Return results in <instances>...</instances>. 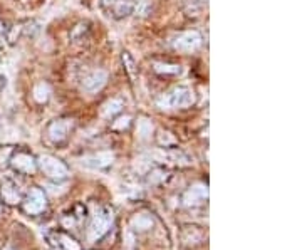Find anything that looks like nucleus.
Listing matches in <instances>:
<instances>
[{
	"label": "nucleus",
	"instance_id": "nucleus-8",
	"mask_svg": "<svg viewBox=\"0 0 302 250\" xmlns=\"http://www.w3.org/2000/svg\"><path fill=\"white\" fill-rule=\"evenodd\" d=\"M10 165L15 172L24 173V175H32L35 170H37V161L32 155L25 151H17L10 156Z\"/></svg>",
	"mask_w": 302,
	"mask_h": 250
},
{
	"label": "nucleus",
	"instance_id": "nucleus-7",
	"mask_svg": "<svg viewBox=\"0 0 302 250\" xmlns=\"http://www.w3.org/2000/svg\"><path fill=\"white\" fill-rule=\"evenodd\" d=\"M207 200H208V188H207V185H203V183L192 185L183 193V196H181V203L188 208L198 207V205L205 203Z\"/></svg>",
	"mask_w": 302,
	"mask_h": 250
},
{
	"label": "nucleus",
	"instance_id": "nucleus-20",
	"mask_svg": "<svg viewBox=\"0 0 302 250\" xmlns=\"http://www.w3.org/2000/svg\"><path fill=\"white\" fill-rule=\"evenodd\" d=\"M87 34H89L87 24H79L74 27L73 34H71V39H73V42L79 44V42H84V39H87Z\"/></svg>",
	"mask_w": 302,
	"mask_h": 250
},
{
	"label": "nucleus",
	"instance_id": "nucleus-27",
	"mask_svg": "<svg viewBox=\"0 0 302 250\" xmlns=\"http://www.w3.org/2000/svg\"><path fill=\"white\" fill-rule=\"evenodd\" d=\"M0 34H2V24H0Z\"/></svg>",
	"mask_w": 302,
	"mask_h": 250
},
{
	"label": "nucleus",
	"instance_id": "nucleus-24",
	"mask_svg": "<svg viewBox=\"0 0 302 250\" xmlns=\"http://www.w3.org/2000/svg\"><path fill=\"white\" fill-rule=\"evenodd\" d=\"M154 71L163 72V74H180V65L175 64H154Z\"/></svg>",
	"mask_w": 302,
	"mask_h": 250
},
{
	"label": "nucleus",
	"instance_id": "nucleus-26",
	"mask_svg": "<svg viewBox=\"0 0 302 250\" xmlns=\"http://www.w3.org/2000/svg\"><path fill=\"white\" fill-rule=\"evenodd\" d=\"M0 250H14L12 247H3V249H0Z\"/></svg>",
	"mask_w": 302,
	"mask_h": 250
},
{
	"label": "nucleus",
	"instance_id": "nucleus-17",
	"mask_svg": "<svg viewBox=\"0 0 302 250\" xmlns=\"http://www.w3.org/2000/svg\"><path fill=\"white\" fill-rule=\"evenodd\" d=\"M170 178V173L163 168H154L148 173V183L150 185H161Z\"/></svg>",
	"mask_w": 302,
	"mask_h": 250
},
{
	"label": "nucleus",
	"instance_id": "nucleus-14",
	"mask_svg": "<svg viewBox=\"0 0 302 250\" xmlns=\"http://www.w3.org/2000/svg\"><path fill=\"white\" fill-rule=\"evenodd\" d=\"M203 240H205V232L200 229V227L188 225L181 232V242H183L185 247H197Z\"/></svg>",
	"mask_w": 302,
	"mask_h": 250
},
{
	"label": "nucleus",
	"instance_id": "nucleus-4",
	"mask_svg": "<svg viewBox=\"0 0 302 250\" xmlns=\"http://www.w3.org/2000/svg\"><path fill=\"white\" fill-rule=\"evenodd\" d=\"M20 203H22L24 212L27 215H34V217L35 215L44 213L47 208V198L41 188H30V191L27 193L25 200L20 201Z\"/></svg>",
	"mask_w": 302,
	"mask_h": 250
},
{
	"label": "nucleus",
	"instance_id": "nucleus-3",
	"mask_svg": "<svg viewBox=\"0 0 302 250\" xmlns=\"http://www.w3.org/2000/svg\"><path fill=\"white\" fill-rule=\"evenodd\" d=\"M37 165L42 170V173L52 180H66L69 177V168L66 166V163H62L61 160L51 155H42L39 158Z\"/></svg>",
	"mask_w": 302,
	"mask_h": 250
},
{
	"label": "nucleus",
	"instance_id": "nucleus-18",
	"mask_svg": "<svg viewBox=\"0 0 302 250\" xmlns=\"http://www.w3.org/2000/svg\"><path fill=\"white\" fill-rule=\"evenodd\" d=\"M56 239H57L56 244L64 250H81V245H79V242H76L73 237H69L66 234H57Z\"/></svg>",
	"mask_w": 302,
	"mask_h": 250
},
{
	"label": "nucleus",
	"instance_id": "nucleus-9",
	"mask_svg": "<svg viewBox=\"0 0 302 250\" xmlns=\"http://www.w3.org/2000/svg\"><path fill=\"white\" fill-rule=\"evenodd\" d=\"M200 44H202L200 34L195 32V30H190V32L180 34V36L176 37V41L173 42V47H175L176 51L188 54V52H192V51H197L200 47Z\"/></svg>",
	"mask_w": 302,
	"mask_h": 250
},
{
	"label": "nucleus",
	"instance_id": "nucleus-13",
	"mask_svg": "<svg viewBox=\"0 0 302 250\" xmlns=\"http://www.w3.org/2000/svg\"><path fill=\"white\" fill-rule=\"evenodd\" d=\"M106 81H108V74L104 71H94L82 81V89L89 94H94L103 89Z\"/></svg>",
	"mask_w": 302,
	"mask_h": 250
},
{
	"label": "nucleus",
	"instance_id": "nucleus-22",
	"mask_svg": "<svg viewBox=\"0 0 302 250\" xmlns=\"http://www.w3.org/2000/svg\"><path fill=\"white\" fill-rule=\"evenodd\" d=\"M49 94H51V89H49V86L44 84V82L34 87V99L37 101V103H46L49 99Z\"/></svg>",
	"mask_w": 302,
	"mask_h": 250
},
{
	"label": "nucleus",
	"instance_id": "nucleus-2",
	"mask_svg": "<svg viewBox=\"0 0 302 250\" xmlns=\"http://www.w3.org/2000/svg\"><path fill=\"white\" fill-rule=\"evenodd\" d=\"M195 103V93L190 87L180 86L175 87L170 94L166 96L165 103H159V106H166V109H186Z\"/></svg>",
	"mask_w": 302,
	"mask_h": 250
},
{
	"label": "nucleus",
	"instance_id": "nucleus-1",
	"mask_svg": "<svg viewBox=\"0 0 302 250\" xmlns=\"http://www.w3.org/2000/svg\"><path fill=\"white\" fill-rule=\"evenodd\" d=\"M114 223V212L109 207H99L96 210V213L92 215V220L87 229V242L94 244L97 240H101L103 237L111 230Z\"/></svg>",
	"mask_w": 302,
	"mask_h": 250
},
{
	"label": "nucleus",
	"instance_id": "nucleus-6",
	"mask_svg": "<svg viewBox=\"0 0 302 250\" xmlns=\"http://www.w3.org/2000/svg\"><path fill=\"white\" fill-rule=\"evenodd\" d=\"M73 128H74L73 120H68V118H64V120H56L47 126V138L51 139L52 143L59 144L68 139V136L71 131H73Z\"/></svg>",
	"mask_w": 302,
	"mask_h": 250
},
{
	"label": "nucleus",
	"instance_id": "nucleus-28",
	"mask_svg": "<svg viewBox=\"0 0 302 250\" xmlns=\"http://www.w3.org/2000/svg\"><path fill=\"white\" fill-rule=\"evenodd\" d=\"M0 212H2V205H0Z\"/></svg>",
	"mask_w": 302,
	"mask_h": 250
},
{
	"label": "nucleus",
	"instance_id": "nucleus-12",
	"mask_svg": "<svg viewBox=\"0 0 302 250\" xmlns=\"http://www.w3.org/2000/svg\"><path fill=\"white\" fill-rule=\"evenodd\" d=\"M113 161H114L113 151H99V153H94V155H89L84 158L82 165L89 166V168H94V170H104L113 165Z\"/></svg>",
	"mask_w": 302,
	"mask_h": 250
},
{
	"label": "nucleus",
	"instance_id": "nucleus-21",
	"mask_svg": "<svg viewBox=\"0 0 302 250\" xmlns=\"http://www.w3.org/2000/svg\"><path fill=\"white\" fill-rule=\"evenodd\" d=\"M156 141L161 148H171L176 144V138L170 133V131H159L156 136Z\"/></svg>",
	"mask_w": 302,
	"mask_h": 250
},
{
	"label": "nucleus",
	"instance_id": "nucleus-5",
	"mask_svg": "<svg viewBox=\"0 0 302 250\" xmlns=\"http://www.w3.org/2000/svg\"><path fill=\"white\" fill-rule=\"evenodd\" d=\"M138 7V0H103L104 12L114 19H124L131 15Z\"/></svg>",
	"mask_w": 302,
	"mask_h": 250
},
{
	"label": "nucleus",
	"instance_id": "nucleus-19",
	"mask_svg": "<svg viewBox=\"0 0 302 250\" xmlns=\"http://www.w3.org/2000/svg\"><path fill=\"white\" fill-rule=\"evenodd\" d=\"M121 109H123V101L111 99V101H108V103H106L104 106H103V116L111 118V116L118 115V113H121Z\"/></svg>",
	"mask_w": 302,
	"mask_h": 250
},
{
	"label": "nucleus",
	"instance_id": "nucleus-10",
	"mask_svg": "<svg viewBox=\"0 0 302 250\" xmlns=\"http://www.w3.org/2000/svg\"><path fill=\"white\" fill-rule=\"evenodd\" d=\"M154 156H156V160L161 161V163H171L178 166L192 165V158L181 150H168V148H163V151H156Z\"/></svg>",
	"mask_w": 302,
	"mask_h": 250
},
{
	"label": "nucleus",
	"instance_id": "nucleus-15",
	"mask_svg": "<svg viewBox=\"0 0 302 250\" xmlns=\"http://www.w3.org/2000/svg\"><path fill=\"white\" fill-rule=\"evenodd\" d=\"M131 229L133 232H138V234H143V232H148L153 229V225H154V220H153V217H151L150 213H145V212H141V213H136L135 217L131 218Z\"/></svg>",
	"mask_w": 302,
	"mask_h": 250
},
{
	"label": "nucleus",
	"instance_id": "nucleus-23",
	"mask_svg": "<svg viewBox=\"0 0 302 250\" xmlns=\"http://www.w3.org/2000/svg\"><path fill=\"white\" fill-rule=\"evenodd\" d=\"M123 62H124V67H126L128 74H130V77L135 79L136 74H138V67H136V62H135V59L131 58L130 52H123Z\"/></svg>",
	"mask_w": 302,
	"mask_h": 250
},
{
	"label": "nucleus",
	"instance_id": "nucleus-25",
	"mask_svg": "<svg viewBox=\"0 0 302 250\" xmlns=\"http://www.w3.org/2000/svg\"><path fill=\"white\" fill-rule=\"evenodd\" d=\"M130 121H131L130 116H121V118H118V120L113 123V128L114 129H124V128H128Z\"/></svg>",
	"mask_w": 302,
	"mask_h": 250
},
{
	"label": "nucleus",
	"instance_id": "nucleus-11",
	"mask_svg": "<svg viewBox=\"0 0 302 250\" xmlns=\"http://www.w3.org/2000/svg\"><path fill=\"white\" fill-rule=\"evenodd\" d=\"M0 196L7 205H19L22 201V190L14 180L5 178L0 183Z\"/></svg>",
	"mask_w": 302,
	"mask_h": 250
},
{
	"label": "nucleus",
	"instance_id": "nucleus-16",
	"mask_svg": "<svg viewBox=\"0 0 302 250\" xmlns=\"http://www.w3.org/2000/svg\"><path fill=\"white\" fill-rule=\"evenodd\" d=\"M151 133H153V125H151L150 120H146V118H141V120H138L136 123V134L140 139H146L151 138Z\"/></svg>",
	"mask_w": 302,
	"mask_h": 250
}]
</instances>
